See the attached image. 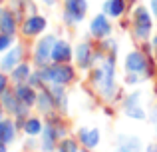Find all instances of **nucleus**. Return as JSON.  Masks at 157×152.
Masks as SVG:
<instances>
[{
  "label": "nucleus",
  "instance_id": "nucleus-1",
  "mask_svg": "<svg viewBox=\"0 0 157 152\" xmlns=\"http://www.w3.org/2000/svg\"><path fill=\"white\" fill-rule=\"evenodd\" d=\"M42 82H52L54 86H64L74 80V70L66 64H54V66H42L40 70Z\"/></svg>",
  "mask_w": 157,
  "mask_h": 152
},
{
  "label": "nucleus",
  "instance_id": "nucleus-2",
  "mask_svg": "<svg viewBox=\"0 0 157 152\" xmlns=\"http://www.w3.org/2000/svg\"><path fill=\"white\" fill-rule=\"evenodd\" d=\"M98 86H100L101 94L111 100L115 94V82H113V62H104L98 68Z\"/></svg>",
  "mask_w": 157,
  "mask_h": 152
},
{
  "label": "nucleus",
  "instance_id": "nucleus-3",
  "mask_svg": "<svg viewBox=\"0 0 157 152\" xmlns=\"http://www.w3.org/2000/svg\"><path fill=\"white\" fill-rule=\"evenodd\" d=\"M151 26H153V22H151L149 12H147L143 6H137L135 8V14H133V32H135V36L141 38V40L149 38Z\"/></svg>",
  "mask_w": 157,
  "mask_h": 152
},
{
  "label": "nucleus",
  "instance_id": "nucleus-4",
  "mask_svg": "<svg viewBox=\"0 0 157 152\" xmlns=\"http://www.w3.org/2000/svg\"><path fill=\"white\" fill-rule=\"evenodd\" d=\"M54 42H56V38L50 34V36H44L42 40L38 42V46H36V52H34V60L38 66H46L48 60L52 58V48H54Z\"/></svg>",
  "mask_w": 157,
  "mask_h": 152
},
{
  "label": "nucleus",
  "instance_id": "nucleus-5",
  "mask_svg": "<svg viewBox=\"0 0 157 152\" xmlns=\"http://www.w3.org/2000/svg\"><path fill=\"white\" fill-rule=\"evenodd\" d=\"M88 10V2L86 0H66V18L70 22H82Z\"/></svg>",
  "mask_w": 157,
  "mask_h": 152
},
{
  "label": "nucleus",
  "instance_id": "nucleus-6",
  "mask_svg": "<svg viewBox=\"0 0 157 152\" xmlns=\"http://www.w3.org/2000/svg\"><path fill=\"white\" fill-rule=\"evenodd\" d=\"M125 70L131 72V74H143V72H147V58L137 50L129 52L125 56Z\"/></svg>",
  "mask_w": 157,
  "mask_h": 152
},
{
  "label": "nucleus",
  "instance_id": "nucleus-7",
  "mask_svg": "<svg viewBox=\"0 0 157 152\" xmlns=\"http://www.w3.org/2000/svg\"><path fill=\"white\" fill-rule=\"evenodd\" d=\"M0 96H2V106H4L6 110H10L12 114H16V116H24V114H26V108H28V106L24 104V102L20 100L16 94L4 90Z\"/></svg>",
  "mask_w": 157,
  "mask_h": 152
},
{
  "label": "nucleus",
  "instance_id": "nucleus-8",
  "mask_svg": "<svg viewBox=\"0 0 157 152\" xmlns=\"http://www.w3.org/2000/svg\"><path fill=\"white\" fill-rule=\"evenodd\" d=\"M20 58H22V46L10 48V50L0 58V68H2L4 72H12L20 64Z\"/></svg>",
  "mask_w": 157,
  "mask_h": 152
},
{
  "label": "nucleus",
  "instance_id": "nucleus-9",
  "mask_svg": "<svg viewBox=\"0 0 157 152\" xmlns=\"http://www.w3.org/2000/svg\"><path fill=\"white\" fill-rule=\"evenodd\" d=\"M90 32H92V36H96V38H105L111 32V24H109V20H107V16L98 14L96 18L92 20V24H90Z\"/></svg>",
  "mask_w": 157,
  "mask_h": 152
},
{
  "label": "nucleus",
  "instance_id": "nucleus-10",
  "mask_svg": "<svg viewBox=\"0 0 157 152\" xmlns=\"http://www.w3.org/2000/svg\"><path fill=\"white\" fill-rule=\"evenodd\" d=\"M44 28H46V20H44L42 16H38V14H34V16H30V18H26V20H24V24H22V32H24L26 36L42 34Z\"/></svg>",
  "mask_w": 157,
  "mask_h": 152
},
{
  "label": "nucleus",
  "instance_id": "nucleus-11",
  "mask_svg": "<svg viewBox=\"0 0 157 152\" xmlns=\"http://www.w3.org/2000/svg\"><path fill=\"white\" fill-rule=\"evenodd\" d=\"M76 60L80 64V68H90L94 62V50L90 42H82L80 46L76 48Z\"/></svg>",
  "mask_w": 157,
  "mask_h": 152
},
{
  "label": "nucleus",
  "instance_id": "nucleus-12",
  "mask_svg": "<svg viewBox=\"0 0 157 152\" xmlns=\"http://www.w3.org/2000/svg\"><path fill=\"white\" fill-rule=\"evenodd\" d=\"M0 32L10 36L16 32V16L6 8H0Z\"/></svg>",
  "mask_w": 157,
  "mask_h": 152
},
{
  "label": "nucleus",
  "instance_id": "nucleus-13",
  "mask_svg": "<svg viewBox=\"0 0 157 152\" xmlns=\"http://www.w3.org/2000/svg\"><path fill=\"white\" fill-rule=\"evenodd\" d=\"M70 56H72L70 44L64 42V40H56V42H54V48H52V60H56V62H66V60H70Z\"/></svg>",
  "mask_w": 157,
  "mask_h": 152
},
{
  "label": "nucleus",
  "instance_id": "nucleus-14",
  "mask_svg": "<svg viewBox=\"0 0 157 152\" xmlns=\"http://www.w3.org/2000/svg\"><path fill=\"white\" fill-rule=\"evenodd\" d=\"M14 94H16V96H18V98H20V100H22L26 106H32V104H36V100H38V96H36L34 88H32L30 84H22V82H20L18 86H16Z\"/></svg>",
  "mask_w": 157,
  "mask_h": 152
},
{
  "label": "nucleus",
  "instance_id": "nucleus-15",
  "mask_svg": "<svg viewBox=\"0 0 157 152\" xmlns=\"http://www.w3.org/2000/svg\"><path fill=\"white\" fill-rule=\"evenodd\" d=\"M137 104H139V94L135 92V94H131V96L125 100V112H127V116H131V118L143 120V118H145V112H143Z\"/></svg>",
  "mask_w": 157,
  "mask_h": 152
},
{
  "label": "nucleus",
  "instance_id": "nucleus-16",
  "mask_svg": "<svg viewBox=\"0 0 157 152\" xmlns=\"http://www.w3.org/2000/svg\"><path fill=\"white\" fill-rule=\"evenodd\" d=\"M80 140L86 148H96L100 142V130L96 128H82L80 130Z\"/></svg>",
  "mask_w": 157,
  "mask_h": 152
},
{
  "label": "nucleus",
  "instance_id": "nucleus-17",
  "mask_svg": "<svg viewBox=\"0 0 157 152\" xmlns=\"http://www.w3.org/2000/svg\"><path fill=\"white\" fill-rule=\"evenodd\" d=\"M16 136V126L12 120H0V142L10 144Z\"/></svg>",
  "mask_w": 157,
  "mask_h": 152
},
{
  "label": "nucleus",
  "instance_id": "nucleus-18",
  "mask_svg": "<svg viewBox=\"0 0 157 152\" xmlns=\"http://www.w3.org/2000/svg\"><path fill=\"white\" fill-rule=\"evenodd\" d=\"M123 10H125V2H123V0H107L104 4V12L107 16H111V18L121 16Z\"/></svg>",
  "mask_w": 157,
  "mask_h": 152
},
{
  "label": "nucleus",
  "instance_id": "nucleus-19",
  "mask_svg": "<svg viewBox=\"0 0 157 152\" xmlns=\"http://www.w3.org/2000/svg\"><path fill=\"white\" fill-rule=\"evenodd\" d=\"M115 152H141V142H139V138L129 136L125 140H121V144L117 146Z\"/></svg>",
  "mask_w": 157,
  "mask_h": 152
},
{
  "label": "nucleus",
  "instance_id": "nucleus-20",
  "mask_svg": "<svg viewBox=\"0 0 157 152\" xmlns=\"http://www.w3.org/2000/svg\"><path fill=\"white\" fill-rule=\"evenodd\" d=\"M56 130L52 128V126H48L46 130H44V140H42V146H44V152H52L54 150V142H56Z\"/></svg>",
  "mask_w": 157,
  "mask_h": 152
},
{
  "label": "nucleus",
  "instance_id": "nucleus-21",
  "mask_svg": "<svg viewBox=\"0 0 157 152\" xmlns=\"http://www.w3.org/2000/svg\"><path fill=\"white\" fill-rule=\"evenodd\" d=\"M26 78H30V66L28 64H18V66L12 70V80L14 82H24Z\"/></svg>",
  "mask_w": 157,
  "mask_h": 152
},
{
  "label": "nucleus",
  "instance_id": "nucleus-22",
  "mask_svg": "<svg viewBox=\"0 0 157 152\" xmlns=\"http://www.w3.org/2000/svg\"><path fill=\"white\" fill-rule=\"evenodd\" d=\"M24 130H26V134H30V136H36V134H40V130H42V122H40L38 118H28L26 124H24Z\"/></svg>",
  "mask_w": 157,
  "mask_h": 152
},
{
  "label": "nucleus",
  "instance_id": "nucleus-23",
  "mask_svg": "<svg viewBox=\"0 0 157 152\" xmlns=\"http://www.w3.org/2000/svg\"><path fill=\"white\" fill-rule=\"evenodd\" d=\"M38 106H40V110L42 112H46L48 108H52V96L48 92H42V94H38Z\"/></svg>",
  "mask_w": 157,
  "mask_h": 152
},
{
  "label": "nucleus",
  "instance_id": "nucleus-24",
  "mask_svg": "<svg viewBox=\"0 0 157 152\" xmlns=\"http://www.w3.org/2000/svg\"><path fill=\"white\" fill-rule=\"evenodd\" d=\"M60 152H78V144L74 140H62L60 142Z\"/></svg>",
  "mask_w": 157,
  "mask_h": 152
},
{
  "label": "nucleus",
  "instance_id": "nucleus-25",
  "mask_svg": "<svg viewBox=\"0 0 157 152\" xmlns=\"http://www.w3.org/2000/svg\"><path fill=\"white\" fill-rule=\"evenodd\" d=\"M10 46H12V36H10V34H4V32H0V52L8 50Z\"/></svg>",
  "mask_w": 157,
  "mask_h": 152
},
{
  "label": "nucleus",
  "instance_id": "nucleus-26",
  "mask_svg": "<svg viewBox=\"0 0 157 152\" xmlns=\"http://www.w3.org/2000/svg\"><path fill=\"white\" fill-rule=\"evenodd\" d=\"M6 86H8V78H6V74H4V72H0V94L6 90Z\"/></svg>",
  "mask_w": 157,
  "mask_h": 152
},
{
  "label": "nucleus",
  "instance_id": "nucleus-27",
  "mask_svg": "<svg viewBox=\"0 0 157 152\" xmlns=\"http://www.w3.org/2000/svg\"><path fill=\"white\" fill-rule=\"evenodd\" d=\"M151 10H153V14L157 16V0H151Z\"/></svg>",
  "mask_w": 157,
  "mask_h": 152
},
{
  "label": "nucleus",
  "instance_id": "nucleus-28",
  "mask_svg": "<svg viewBox=\"0 0 157 152\" xmlns=\"http://www.w3.org/2000/svg\"><path fill=\"white\" fill-rule=\"evenodd\" d=\"M42 2H44V4H48V6H54L58 0H42Z\"/></svg>",
  "mask_w": 157,
  "mask_h": 152
},
{
  "label": "nucleus",
  "instance_id": "nucleus-29",
  "mask_svg": "<svg viewBox=\"0 0 157 152\" xmlns=\"http://www.w3.org/2000/svg\"><path fill=\"white\" fill-rule=\"evenodd\" d=\"M147 152H157V146H149V148H147Z\"/></svg>",
  "mask_w": 157,
  "mask_h": 152
},
{
  "label": "nucleus",
  "instance_id": "nucleus-30",
  "mask_svg": "<svg viewBox=\"0 0 157 152\" xmlns=\"http://www.w3.org/2000/svg\"><path fill=\"white\" fill-rule=\"evenodd\" d=\"M153 48H155V50H157V36H155V38H153Z\"/></svg>",
  "mask_w": 157,
  "mask_h": 152
},
{
  "label": "nucleus",
  "instance_id": "nucleus-31",
  "mask_svg": "<svg viewBox=\"0 0 157 152\" xmlns=\"http://www.w3.org/2000/svg\"><path fill=\"white\" fill-rule=\"evenodd\" d=\"M0 152H6V146L4 144H0Z\"/></svg>",
  "mask_w": 157,
  "mask_h": 152
},
{
  "label": "nucleus",
  "instance_id": "nucleus-32",
  "mask_svg": "<svg viewBox=\"0 0 157 152\" xmlns=\"http://www.w3.org/2000/svg\"><path fill=\"white\" fill-rule=\"evenodd\" d=\"M2 110H4V106H2V102H0V116H2Z\"/></svg>",
  "mask_w": 157,
  "mask_h": 152
}]
</instances>
